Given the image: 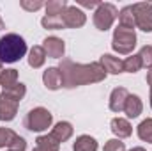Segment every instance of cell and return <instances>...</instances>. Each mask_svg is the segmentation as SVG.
Instances as JSON below:
<instances>
[{
  "mask_svg": "<svg viewBox=\"0 0 152 151\" xmlns=\"http://www.w3.org/2000/svg\"><path fill=\"white\" fill-rule=\"evenodd\" d=\"M129 93L126 87H115L110 94V110L113 112H124V105L127 100Z\"/></svg>",
  "mask_w": 152,
  "mask_h": 151,
  "instance_id": "8fae6325",
  "label": "cell"
},
{
  "mask_svg": "<svg viewBox=\"0 0 152 151\" xmlns=\"http://www.w3.org/2000/svg\"><path fill=\"white\" fill-rule=\"evenodd\" d=\"M143 68V64H142V59H140V55L136 53V55H131V57H127V59H124V71H127V73H136V71H140Z\"/></svg>",
  "mask_w": 152,
  "mask_h": 151,
  "instance_id": "7402d4cb",
  "label": "cell"
},
{
  "mask_svg": "<svg viewBox=\"0 0 152 151\" xmlns=\"http://www.w3.org/2000/svg\"><path fill=\"white\" fill-rule=\"evenodd\" d=\"M151 107H152V87H151Z\"/></svg>",
  "mask_w": 152,
  "mask_h": 151,
  "instance_id": "1f68e13d",
  "label": "cell"
},
{
  "mask_svg": "<svg viewBox=\"0 0 152 151\" xmlns=\"http://www.w3.org/2000/svg\"><path fill=\"white\" fill-rule=\"evenodd\" d=\"M51 121H53V115H51V112L48 109L36 107V109H32L27 114L25 128L30 130V132H44V130H48L51 126Z\"/></svg>",
  "mask_w": 152,
  "mask_h": 151,
  "instance_id": "5b68a950",
  "label": "cell"
},
{
  "mask_svg": "<svg viewBox=\"0 0 152 151\" xmlns=\"http://www.w3.org/2000/svg\"><path fill=\"white\" fill-rule=\"evenodd\" d=\"M42 48L46 52V57H53V59H62L64 52H66V43L60 38L50 36L42 41Z\"/></svg>",
  "mask_w": 152,
  "mask_h": 151,
  "instance_id": "9c48e42d",
  "label": "cell"
},
{
  "mask_svg": "<svg viewBox=\"0 0 152 151\" xmlns=\"http://www.w3.org/2000/svg\"><path fill=\"white\" fill-rule=\"evenodd\" d=\"M7 151H9V150H7Z\"/></svg>",
  "mask_w": 152,
  "mask_h": 151,
  "instance_id": "836d02e7",
  "label": "cell"
},
{
  "mask_svg": "<svg viewBox=\"0 0 152 151\" xmlns=\"http://www.w3.org/2000/svg\"><path fill=\"white\" fill-rule=\"evenodd\" d=\"M71 135H73V126H71V123H67V121H60V123H57L55 128H53L51 133H50V137H51L57 144L69 141Z\"/></svg>",
  "mask_w": 152,
  "mask_h": 151,
  "instance_id": "30bf717a",
  "label": "cell"
},
{
  "mask_svg": "<svg viewBox=\"0 0 152 151\" xmlns=\"http://www.w3.org/2000/svg\"><path fill=\"white\" fill-rule=\"evenodd\" d=\"M147 84H149V85L152 87V68L149 70V71H147Z\"/></svg>",
  "mask_w": 152,
  "mask_h": 151,
  "instance_id": "f1b7e54d",
  "label": "cell"
},
{
  "mask_svg": "<svg viewBox=\"0 0 152 151\" xmlns=\"http://www.w3.org/2000/svg\"><path fill=\"white\" fill-rule=\"evenodd\" d=\"M27 53V43L20 34L9 32L5 36L0 38V61L12 64L18 62L21 57H25Z\"/></svg>",
  "mask_w": 152,
  "mask_h": 151,
  "instance_id": "3957f363",
  "label": "cell"
},
{
  "mask_svg": "<svg viewBox=\"0 0 152 151\" xmlns=\"http://www.w3.org/2000/svg\"><path fill=\"white\" fill-rule=\"evenodd\" d=\"M131 11L134 16V27H138L143 32H152V4H133Z\"/></svg>",
  "mask_w": 152,
  "mask_h": 151,
  "instance_id": "52a82bcc",
  "label": "cell"
},
{
  "mask_svg": "<svg viewBox=\"0 0 152 151\" xmlns=\"http://www.w3.org/2000/svg\"><path fill=\"white\" fill-rule=\"evenodd\" d=\"M42 82H44V85H46L48 89H51V91H57V89L64 87V84H62V75H60V70H58V68H48V70L44 71V75H42Z\"/></svg>",
  "mask_w": 152,
  "mask_h": 151,
  "instance_id": "4fadbf2b",
  "label": "cell"
},
{
  "mask_svg": "<svg viewBox=\"0 0 152 151\" xmlns=\"http://www.w3.org/2000/svg\"><path fill=\"white\" fill-rule=\"evenodd\" d=\"M129 151H145L143 148H133V150H129Z\"/></svg>",
  "mask_w": 152,
  "mask_h": 151,
  "instance_id": "4dcf8cb0",
  "label": "cell"
},
{
  "mask_svg": "<svg viewBox=\"0 0 152 151\" xmlns=\"http://www.w3.org/2000/svg\"><path fill=\"white\" fill-rule=\"evenodd\" d=\"M101 2H97V0H90V2H83V0H80V2H76V5H81V7H87V9H92V7H97Z\"/></svg>",
  "mask_w": 152,
  "mask_h": 151,
  "instance_id": "83f0119b",
  "label": "cell"
},
{
  "mask_svg": "<svg viewBox=\"0 0 152 151\" xmlns=\"http://www.w3.org/2000/svg\"><path fill=\"white\" fill-rule=\"evenodd\" d=\"M44 61H46V52H44V48H42V46H34V48L30 50V53H28V64H30L34 70H37V68H41V66L44 64Z\"/></svg>",
  "mask_w": 152,
  "mask_h": 151,
  "instance_id": "e0dca14e",
  "label": "cell"
},
{
  "mask_svg": "<svg viewBox=\"0 0 152 151\" xmlns=\"http://www.w3.org/2000/svg\"><path fill=\"white\" fill-rule=\"evenodd\" d=\"M60 75L64 87L71 89L85 84H96L106 78V71L99 62H90V64H76L71 59H62L60 61Z\"/></svg>",
  "mask_w": 152,
  "mask_h": 151,
  "instance_id": "6da1fadb",
  "label": "cell"
},
{
  "mask_svg": "<svg viewBox=\"0 0 152 151\" xmlns=\"http://www.w3.org/2000/svg\"><path fill=\"white\" fill-rule=\"evenodd\" d=\"M99 64L104 68L106 73H112V75H118V73L124 71V61H120L118 57H113V55H110V53L101 55Z\"/></svg>",
  "mask_w": 152,
  "mask_h": 151,
  "instance_id": "7c38bea8",
  "label": "cell"
},
{
  "mask_svg": "<svg viewBox=\"0 0 152 151\" xmlns=\"http://www.w3.org/2000/svg\"><path fill=\"white\" fill-rule=\"evenodd\" d=\"M0 70H2V61H0Z\"/></svg>",
  "mask_w": 152,
  "mask_h": 151,
  "instance_id": "d6a6232c",
  "label": "cell"
},
{
  "mask_svg": "<svg viewBox=\"0 0 152 151\" xmlns=\"http://www.w3.org/2000/svg\"><path fill=\"white\" fill-rule=\"evenodd\" d=\"M117 18H118V9L110 2H101L94 11V25H96V29H99L103 32L113 25Z\"/></svg>",
  "mask_w": 152,
  "mask_h": 151,
  "instance_id": "8992f818",
  "label": "cell"
},
{
  "mask_svg": "<svg viewBox=\"0 0 152 151\" xmlns=\"http://www.w3.org/2000/svg\"><path fill=\"white\" fill-rule=\"evenodd\" d=\"M20 5H21L25 11L34 13V11H37V9H41V7H44V5H46V2H42V0H21V2H20Z\"/></svg>",
  "mask_w": 152,
  "mask_h": 151,
  "instance_id": "484cf974",
  "label": "cell"
},
{
  "mask_svg": "<svg viewBox=\"0 0 152 151\" xmlns=\"http://www.w3.org/2000/svg\"><path fill=\"white\" fill-rule=\"evenodd\" d=\"M36 142H37V146H36V150H32V151H58V144L50 137V133L37 137Z\"/></svg>",
  "mask_w": 152,
  "mask_h": 151,
  "instance_id": "d6986e66",
  "label": "cell"
},
{
  "mask_svg": "<svg viewBox=\"0 0 152 151\" xmlns=\"http://www.w3.org/2000/svg\"><path fill=\"white\" fill-rule=\"evenodd\" d=\"M143 110V105H142V100H140V96H136V94H129L127 96V100H126V105H124V112L127 117H138L140 114Z\"/></svg>",
  "mask_w": 152,
  "mask_h": 151,
  "instance_id": "9a60e30c",
  "label": "cell"
},
{
  "mask_svg": "<svg viewBox=\"0 0 152 151\" xmlns=\"http://www.w3.org/2000/svg\"><path fill=\"white\" fill-rule=\"evenodd\" d=\"M75 151H97V141L90 135H80L73 144Z\"/></svg>",
  "mask_w": 152,
  "mask_h": 151,
  "instance_id": "2e32d148",
  "label": "cell"
},
{
  "mask_svg": "<svg viewBox=\"0 0 152 151\" xmlns=\"http://www.w3.org/2000/svg\"><path fill=\"white\" fill-rule=\"evenodd\" d=\"M136 46V32L134 29L118 25L113 30V39H112V48L120 55H127L133 52V48Z\"/></svg>",
  "mask_w": 152,
  "mask_h": 151,
  "instance_id": "277c9868",
  "label": "cell"
},
{
  "mask_svg": "<svg viewBox=\"0 0 152 151\" xmlns=\"http://www.w3.org/2000/svg\"><path fill=\"white\" fill-rule=\"evenodd\" d=\"M87 21V14L78 7V5H67L66 11L62 13V23L64 29H80Z\"/></svg>",
  "mask_w": 152,
  "mask_h": 151,
  "instance_id": "ba28073f",
  "label": "cell"
},
{
  "mask_svg": "<svg viewBox=\"0 0 152 151\" xmlns=\"http://www.w3.org/2000/svg\"><path fill=\"white\" fill-rule=\"evenodd\" d=\"M118 25L134 29V16H133L131 5H126V7H122V9L118 11Z\"/></svg>",
  "mask_w": 152,
  "mask_h": 151,
  "instance_id": "44dd1931",
  "label": "cell"
},
{
  "mask_svg": "<svg viewBox=\"0 0 152 151\" xmlns=\"http://www.w3.org/2000/svg\"><path fill=\"white\" fill-rule=\"evenodd\" d=\"M138 137L152 144V119H145L138 124Z\"/></svg>",
  "mask_w": 152,
  "mask_h": 151,
  "instance_id": "603a6c76",
  "label": "cell"
},
{
  "mask_svg": "<svg viewBox=\"0 0 152 151\" xmlns=\"http://www.w3.org/2000/svg\"><path fill=\"white\" fill-rule=\"evenodd\" d=\"M110 126H112V132H113L118 139H126V137H129L133 133V126L124 117H115V119H112Z\"/></svg>",
  "mask_w": 152,
  "mask_h": 151,
  "instance_id": "5bb4252c",
  "label": "cell"
},
{
  "mask_svg": "<svg viewBox=\"0 0 152 151\" xmlns=\"http://www.w3.org/2000/svg\"><path fill=\"white\" fill-rule=\"evenodd\" d=\"M103 151H126V146L120 139H112L104 144V150Z\"/></svg>",
  "mask_w": 152,
  "mask_h": 151,
  "instance_id": "4316f807",
  "label": "cell"
},
{
  "mask_svg": "<svg viewBox=\"0 0 152 151\" xmlns=\"http://www.w3.org/2000/svg\"><path fill=\"white\" fill-rule=\"evenodd\" d=\"M16 139H18V133H14L9 128H2L0 126V148H9Z\"/></svg>",
  "mask_w": 152,
  "mask_h": 151,
  "instance_id": "cb8c5ba5",
  "label": "cell"
},
{
  "mask_svg": "<svg viewBox=\"0 0 152 151\" xmlns=\"http://www.w3.org/2000/svg\"><path fill=\"white\" fill-rule=\"evenodd\" d=\"M67 5H69V4H67L66 0H50V2H46L44 9H46V14L57 16V14H62Z\"/></svg>",
  "mask_w": 152,
  "mask_h": 151,
  "instance_id": "ffe728a7",
  "label": "cell"
},
{
  "mask_svg": "<svg viewBox=\"0 0 152 151\" xmlns=\"http://www.w3.org/2000/svg\"><path fill=\"white\" fill-rule=\"evenodd\" d=\"M140 59H142V64L145 66V68H152V44H145V46H142V50H140Z\"/></svg>",
  "mask_w": 152,
  "mask_h": 151,
  "instance_id": "d4e9b609",
  "label": "cell"
},
{
  "mask_svg": "<svg viewBox=\"0 0 152 151\" xmlns=\"http://www.w3.org/2000/svg\"><path fill=\"white\" fill-rule=\"evenodd\" d=\"M27 93L25 84H16L0 93V121H12L18 112V105Z\"/></svg>",
  "mask_w": 152,
  "mask_h": 151,
  "instance_id": "7a4b0ae2",
  "label": "cell"
},
{
  "mask_svg": "<svg viewBox=\"0 0 152 151\" xmlns=\"http://www.w3.org/2000/svg\"><path fill=\"white\" fill-rule=\"evenodd\" d=\"M18 84V71L16 70H2L0 71V85L4 89H9Z\"/></svg>",
  "mask_w": 152,
  "mask_h": 151,
  "instance_id": "ac0fdd59",
  "label": "cell"
},
{
  "mask_svg": "<svg viewBox=\"0 0 152 151\" xmlns=\"http://www.w3.org/2000/svg\"><path fill=\"white\" fill-rule=\"evenodd\" d=\"M2 29H5V23H4V20H2V16H0V30Z\"/></svg>",
  "mask_w": 152,
  "mask_h": 151,
  "instance_id": "f546056e",
  "label": "cell"
}]
</instances>
